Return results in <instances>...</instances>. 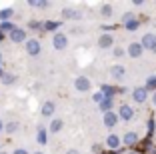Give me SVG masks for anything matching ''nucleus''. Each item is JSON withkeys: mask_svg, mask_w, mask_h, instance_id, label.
Masks as SVG:
<instances>
[{"mask_svg": "<svg viewBox=\"0 0 156 154\" xmlns=\"http://www.w3.org/2000/svg\"><path fill=\"white\" fill-rule=\"evenodd\" d=\"M140 46H142V48H148V50H156V36L154 34H144Z\"/></svg>", "mask_w": 156, "mask_h": 154, "instance_id": "1", "label": "nucleus"}, {"mask_svg": "<svg viewBox=\"0 0 156 154\" xmlns=\"http://www.w3.org/2000/svg\"><path fill=\"white\" fill-rule=\"evenodd\" d=\"M52 44H54L56 50H64L66 44H68V38H66L64 34H54V38H52Z\"/></svg>", "mask_w": 156, "mask_h": 154, "instance_id": "2", "label": "nucleus"}, {"mask_svg": "<svg viewBox=\"0 0 156 154\" xmlns=\"http://www.w3.org/2000/svg\"><path fill=\"white\" fill-rule=\"evenodd\" d=\"M74 86H76V90L86 92V90H90V80H88V78H84V76H78L76 82H74Z\"/></svg>", "mask_w": 156, "mask_h": 154, "instance_id": "3", "label": "nucleus"}, {"mask_svg": "<svg viewBox=\"0 0 156 154\" xmlns=\"http://www.w3.org/2000/svg\"><path fill=\"white\" fill-rule=\"evenodd\" d=\"M26 52H28L30 56L40 54V42H38V40H28V42H26Z\"/></svg>", "mask_w": 156, "mask_h": 154, "instance_id": "4", "label": "nucleus"}, {"mask_svg": "<svg viewBox=\"0 0 156 154\" xmlns=\"http://www.w3.org/2000/svg\"><path fill=\"white\" fill-rule=\"evenodd\" d=\"M116 122H118V116H116L114 112H104V126L106 128L116 126Z\"/></svg>", "mask_w": 156, "mask_h": 154, "instance_id": "5", "label": "nucleus"}, {"mask_svg": "<svg viewBox=\"0 0 156 154\" xmlns=\"http://www.w3.org/2000/svg\"><path fill=\"white\" fill-rule=\"evenodd\" d=\"M142 46H140V42H132V44L128 46V54L132 56V58H138V56L142 54Z\"/></svg>", "mask_w": 156, "mask_h": 154, "instance_id": "6", "label": "nucleus"}, {"mask_svg": "<svg viewBox=\"0 0 156 154\" xmlns=\"http://www.w3.org/2000/svg\"><path fill=\"white\" fill-rule=\"evenodd\" d=\"M116 116H120L122 120H130V118L134 116V110L130 108L128 104H124V106H120V114H116Z\"/></svg>", "mask_w": 156, "mask_h": 154, "instance_id": "7", "label": "nucleus"}, {"mask_svg": "<svg viewBox=\"0 0 156 154\" xmlns=\"http://www.w3.org/2000/svg\"><path fill=\"white\" fill-rule=\"evenodd\" d=\"M146 96H148V90H146V88H136V90L132 92V98L136 100V102H144V100H146Z\"/></svg>", "mask_w": 156, "mask_h": 154, "instance_id": "8", "label": "nucleus"}, {"mask_svg": "<svg viewBox=\"0 0 156 154\" xmlns=\"http://www.w3.org/2000/svg\"><path fill=\"white\" fill-rule=\"evenodd\" d=\"M10 38H12V42H24L26 34H24V30H20V28H14V30L10 32Z\"/></svg>", "mask_w": 156, "mask_h": 154, "instance_id": "9", "label": "nucleus"}, {"mask_svg": "<svg viewBox=\"0 0 156 154\" xmlns=\"http://www.w3.org/2000/svg\"><path fill=\"white\" fill-rule=\"evenodd\" d=\"M110 76L114 78V80H120V78L124 76V66H120V64L112 66V68H110Z\"/></svg>", "mask_w": 156, "mask_h": 154, "instance_id": "10", "label": "nucleus"}, {"mask_svg": "<svg viewBox=\"0 0 156 154\" xmlns=\"http://www.w3.org/2000/svg\"><path fill=\"white\" fill-rule=\"evenodd\" d=\"M112 42H114V40H112V36H110V34H102V36H100V40H98V44H100L102 48H110V46H112Z\"/></svg>", "mask_w": 156, "mask_h": 154, "instance_id": "11", "label": "nucleus"}, {"mask_svg": "<svg viewBox=\"0 0 156 154\" xmlns=\"http://www.w3.org/2000/svg\"><path fill=\"white\" fill-rule=\"evenodd\" d=\"M106 144H108V148L114 150V148H118V146H120V138H118V136H114V134H110V136H108V140H106Z\"/></svg>", "mask_w": 156, "mask_h": 154, "instance_id": "12", "label": "nucleus"}, {"mask_svg": "<svg viewBox=\"0 0 156 154\" xmlns=\"http://www.w3.org/2000/svg\"><path fill=\"white\" fill-rule=\"evenodd\" d=\"M42 114H44V116H52V114H54V102H44Z\"/></svg>", "mask_w": 156, "mask_h": 154, "instance_id": "13", "label": "nucleus"}, {"mask_svg": "<svg viewBox=\"0 0 156 154\" xmlns=\"http://www.w3.org/2000/svg\"><path fill=\"white\" fill-rule=\"evenodd\" d=\"M12 10H10V8H6V10H0V20H2V22H6V20H10V18H12Z\"/></svg>", "mask_w": 156, "mask_h": 154, "instance_id": "14", "label": "nucleus"}, {"mask_svg": "<svg viewBox=\"0 0 156 154\" xmlns=\"http://www.w3.org/2000/svg\"><path fill=\"white\" fill-rule=\"evenodd\" d=\"M110 106H112V100H110V98H102V100H100V110L110 112Z\"/></svg>", "mask_w": 156, "mask_h": 154, "instance_id": "15", "label": "nucleus"}, {"mask_svg": "<svg viewBox=\"0 0 156 154\" xmlns=\"http://www.w3.org/2000/svg\"><path fill=\"white\" fill-rule=\"evenodd\" d=\"M138 140V136H136V132H128V134L124 136V142L126 144H134V142Z\"/></svg>", "mask_w": 156, "mask_h": 154, "instance_id": "16", "label": "nucleus"}, {"mask_svg": "<svg viewBox=\"0 0 156 154\" xmlns=\"http://www.w3.org/2000/svg\"><path fill=\"white\" fill-rule=\"evenodd\" d=\"M144 88H146V90H154L156 92V76H150V78H148V80H146V86H144Z\"/></svg>", "mask_w": 156, "mask_h": 154, "instance_id": "17", "label": "nucleus"}, {"mask_svg": "<svg viewBox=\"0 0 156 154\" xmlns=\"http://www.w3.org/2000/svg\"><path fill=\"white\" fill-rule=\"evenodd\" d=\"M112 92H114V90H112L110 86H106V84H102V92H100V94L104 96V98H112Z\"/></svg>", "mask_w": 156, "mask_h": 154, "instance_id": "18", "label": "nucleus"}, {"mask_svg": "<svg viewBox=\"0 0 156 154\" xmlns=\"http://www.w3.org/2000/svg\"><path fill=\"white\" fill-rule=\"evenodd\" d=\"M62 128V120H52L50 122V132H58Z\"/></svg>", "mask_w": 156, "mask_h": 154, "instance_id": "19", "label": "nucleus"}, {"mask_svg": "<svg viewBox=\"0 0 156 154\" xmlns=\"http://www.w3.org/2000/svg\"><path fill=\"white\" fill-rule=\"evenodd\" d=\"M138 28V20H128V22H126V30H130V32H134Z\"/></svg>", "mask_w": 156, "mask_h": 154, "instance_id": "20", "label": "nucleus"}, {"mask_svg": "<svg viewBox=\"0 0 156 154\" xmlns=\"http://www.w3.org/2000/svg\"><path fill=\"white\" fill-rule=\"evenodd\" d=\"M38 142H40V144H46V130L44 128L38 130Z\"/></svg>", "mask_w": 156, "mask_h": 154, "instance_id": "21", "label": "nucleus"}, {"mask_svg": "<svg viewBox=\"0 0 156 154\" xmlns=\"http://www.w3.org/2000/svg\"><path fill=\"white\" fill-rule=\"evenodd\" d=\"M0 30H4V32H12V30H14V26H12L10 22H2V24H0Z\"/></svg>", "mask_w": 156, "mask_h": 154, "instance_id": "22", "label": "nucleus"}, {"mask_svg": "<svg viewBox=\"0 0 156 154\" xmlns=\"http://www.w3.org/2000/svg\"><path fill=\"white\" fill-rule=\"evenodd\" d=\"M16 130H18V124H16V122L6 124V132H10V134H12V132H16Z\"/></svg>", "mask_w": 156, "mask_h": 154, "instance_id": "23", "label": "nucleus"}, {"mask_svg": "<svg viewBox=\"0 0 156 154\" xmlns=\"http://www.w3.org/2000/svg\"><path fill=\"white\" fill-rule=\"evenodd\" d=\"M102 14H104V16H112V6L104 4V6H102Z\"/></svg>", "mask_w": 156, "mask_h": 154, "instance_id": "24", "label": "nucleus"}, {"mask_svg": "<svg viewBox=\"0 0 156 154\" xmlns=\"http://www.w3.org/2000/svg\"><path fill=\"white\" fill-rule=\"evenodd\" d=\"M62 14H64V18H78V14H76V12H72V10H68V8H66Z\"/></svg>", "mask_w": 156, "mask_h": 154, "instance_id": "25", "label": "nucleus"}, {"mask_svg": "<svg viewBox=\"0 0 156 154\" xmlns=\"http://www.w3.org/2000/svg\"><path fill=\"white\" fill-rule=\"evenodd\" d=\"M2 82H4V84H12L14 76H12V74H4V76H2Z\"/></svg>", "mask_w": 156, "mask_h": 154, "instance_id": "26", "label": "nucleus"}, {"mask_svg": "<svg viewBox=\"0 0 156 154\" xmlns=\"http://www.w3.org/2000/svg\"><path fill=\"white\" fill-rule=\"evenodd\" d=\"M30 6H36V8H46L48 2H30Z\"/></svg>", "mask_w": 156, "mask_h": 154, "instance_id": "27", "label": "nucleus"}, {"mask_svg": "<svg viewBox=\"0 0 156 154\" xmlns=\"http://www.w3.org/2000/svg\"><path fill=\"white\" fill-rule=\"evenodd\" d=\"M44 26H46V28H50V30H54V28H58V22H46Z\"/></svg>", "mask_w": 156, "mask_h": 154, "instance_id": "28", "label": "nucleus"}, {"mask_svg": "<svg viewBox=\"0 0 156 154\" xmlns=\"http://www.w3.org/2000/svg\"><path fill=\"white\" fill-rule=\"evenodd\" d=\"M14 154H28V152L24 148H16V150H14Z\"/></svg>", "mask_w": 156, "mask_h": 154, "instance_id": "29", "label": "nucleus"}, {"mask_svg": "<svg viewBox=\"0 0 156 154\" xmlns=\"http://www.w3.org/2000/svg\"><path fill=\"white\" fill-rule=\"evenodd\" d=\"M114 54H116V56H122V54H124V50H122V48H116V50H114Z\"/></svg>", "mask_w": 156, "mask_h": 154, "instance_id": "30", "label": "nucleus"}, {"mask_svg": "<svg viewBox=\"0 0 156 154\" xmlns=\"http://www.w3.org/2000/svg\"><path fill=\"white\" fill-rule=\"evenodd\" d=\"M94 100H96V102H100V100H102V94H100V92H98V94H94Z\"/></svg>", "mask_w": 156, "mask_h": 154, "instance_id": "31", "label": "nucleus"}, {"mask_svg": "<svg viewBox=\"0 0 156 154\" xmlns=\"http://www.w3.org/2000/svg\"><path fill=\"white\" fill-rule=\"evenodd\" d=\"M152 104L156 106V92H154V94H152Z\"/></svg>", "mask_w": 156, "mask_h": 154, "instance_id": "32", "label": "nucleus"}, {"mask_svg": "<svg viewBox=\"0 0 156 154\" xmlns=\"http://www.w3.org/2000/svg\"><path fill=\"white\" fill-rule=\"evenodd\" d=\"M66 154H80V152H78V150H68Z\"/></svg>", "mask_w": 156, "mask_h": 154, "instance_id": "33", "label": "nucleus"}, {"mask_svg": "<svg viewBox=\"0 0 156 154\" xmlns=\"http://www.w3.org/2000/svg\"><path fill=\"white\" fill-rule=\"evenodd\" d=\"M0 130H4V124H2V120H0Z\"/></svg>", "mask_w": 156, "mask_h": 154, "instance_id": "34", "label": "nucleus"}, {"mask_svg": "<svg viewBox=\"0 0 156 154\" xmlns=\"http://www.w3.org/2000/svg\"><path fill=\"white\" fill-rule=\"evenodd\" d=\"M0 40H2V32H0Z\"/></svg>", "mask_w": 156, "mask_h": 154, "instance_id": "35", "label": "nucleus"}, {"mask_svg": "<svg viewBox=\"0 0 156 154\" xmlns=\"http://www.w3.org/2000/svg\"><path fill=\"white\" fill-rule=\"evenodd\" d=\"M34 154H42V152H34Z\"/></svg>", "mask_w": 156, "mask_h": 154, "instance_id": "36", "label": "nucleus"}, {"mask_svg": "<svg viewBox=\"0 0 156 154\" xmlns=\"http://www.w3.org/2000/svg\"><path fill=\"white\" fill-rule=\"evenodd\" d=\"M0 154H6V152H0Z\"/></svg>", "mask_w": 156, "mask_h": 154, "instance_id": "37", "label": "nucleus"}]
</instances>
